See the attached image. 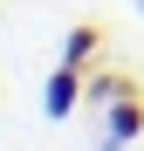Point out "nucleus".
Here are the masks:
<instances>
[{
  "instance_id": "2",
  "label": "nucleus",
  "mask_w": 144,
  "mask_h": 151,
  "mask_svg": "<svg viewBox=\"0 0 144 151\" xmlns=\"http://www.w3.org/2000/svg\"><path fill=\"white\" fill-rule=\"evenodd\" d=\"M82 83H89V69L55 62V69H48V89H41V110H48V117H69V110L82 103Z\"/></svg>"
},
{
  "instance_id": "4",
  "label": "nucleus",
  "mask_w": 144,
  "mask_h": 151,
  "mask_svg": "<svg viewBox=\"0 0 144 151\" xmlns=\"http://www.w3.org/2000/svg\"><path fill=\"white\" fill-rule=\"evenodd\" d=\"M96 55H103V28H96V21H76V28L62 35V62H76V69H96Z\"/></svg>"
},
{
  "instance_id": "5",
  "label": "nucleus",
  "mask_w": 144,
  "mask_h": 151,
  "mask_svg": "<svg viewBox=\"0 0 144 151\" xmlns=\"http://www.w3.org/2000/svg\"><path fill=\"white\" fill-rule=\"evenodd\" d=\"M137 7H144V0H137Z\"/></svg>"
},
{
  "instance_id": "3",
  "label": "nucleus",
  "mask_w": 144,
  "mask_h": 151,
  "mask_svg": "<svg viewBox=\"0 0 144 151\" xmlns=\"http://www.w3.org/2000/svg\"><path fill=\"white\" fill-rule=\"evenodd\" d=\"M117 96H137V83L124 69H89V83H82V103H96V110H110Z\"/></svg>"
},
{
  "instance_id": "1",
  "label": "nucleus",
  "mask_w": 144,
  "mask_h": 151,
  "mask_svg": "<svg viewBox=\"0 0 144 151\" xmlns=\"http://www.w3.org/2000/svg\"><path fill=\"white\" fill-rule=\"evenodd\" d=\"M144 137V96H117V103L103 110V151H124V144H137Z\"/></svg>"
}]
</instances>
